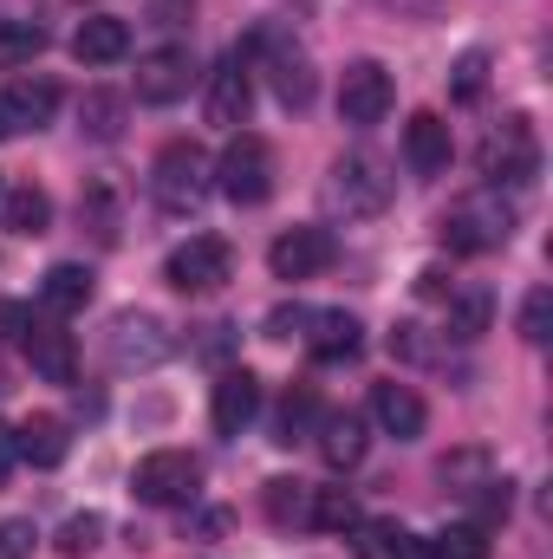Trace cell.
Returning <instances> with one entry per match:
<instances>
[{
    "label": "cell",
    "mask_w": 553,
    "mask_h": 559,
    "mask_svg": "<svg viewBox=\"0 0 553 559\" xmlns=\"http://www.w3.org/2000/svg\"><path fill=\"white\" fill-rule=\"evenodd\" d=\"M209 189H215V163H209L202 143L176 138V143L156 150V163H150V195H156L163 215H196V209L209 202Z\"/></svg>",
    "instance_id": "cell-1"
},
{
    "label": "cell",
    "mask_w": 553,
    "mask_h": 559,
    "mask_svg": "<svg viewBox=\"0 0 553 559\" xmlns=\"http://www.w3.org/2000/svg\"><path fill=\"white\" fill-rule=\"evenodd\" d=\"M508 235H515V209L502 202V189H475V195L449 202V215H443L449 254H495V248H508Z\"/></svg>",
    "instance_id": "cell-2"
},
{
    "label": "cell",
    "mask_w": 553,
    "mask_h": 559,
    "mask_svg": "<svg viewBox=\"0 0 553 559\" xmlns=\"http://www.w3.org/2000/svg\"><path fill=\"white\" fill-rule=\"evenodd\" d=\"M215 189H222L235 209H261V202L274 195V150H268V138L235 131L228 150L215 156Z\"/></svg>",
    "instance_id": "cell-3"
},
{
    "label": "cell",
    "mask_w": 553,
    "mask_h": 559,
    "mask_svg": "<svg viewBox=\"0 0 553 559\" xmlns=\"http://www.w3.org/2000/svg\"><path fill=\"white\" fill-rule=\"evenodd\" d=\"M196 481H202V462L189 449H150L131 468V495L143 508H183V501H196Z\"/></svg>",
    "instance_id": "cell-4"
},
{
    "label": "cell",
    "mask_w": 553,
    "mask_h": 559,
    "mask_svg": "<svg viewBox=\"0 0 553 559\" xmlns=\"http://www.w3.org/2000/svg\"><path fill=\"white\" fill-rule=\"evenodd\" d=\"M169 352H176V338H169V325H163L156 312H118L111 332H105L111 371H156Z\"/></svg>",
    "instance_id": "cell-5"
},
{
    "label": "cell",
    "mask_w": 553,
    "mask_h": 559,
    "mask_svg": "<svg viewBox=\"0 0 553 559\" xmlns=\"http://www.w3.org/2000/svg\"><path fill=\"white\" fill-rule=\"evenodd\" d=\"M163 280H169L176 293L202 299V293H215V286H228V280H235V254H228V241H222V235H189V241L163 261Z\"/></svg>",
    "instance_id": "cell-6"
},
{
    "label": "cell",
    "mask_w": 553,
    "mask_h": 559,
    "mask_svg": "<svg viewBox=\"0 0 553 559\" xmlns=\"http://www.w3.org/2000/svg\"><path fill=\"white\" fill-rule=\"evenodd\" d=\"M475 163H482V176L502 189V182H534V169H541V143H534V124L528 118H502L482 150H475Z\"/></svg>",
    "instance_id": "cell-7"
},
{
    "label": "cell",
    "mask_w": 553,
    "mask_h": 559,
    "mask_svg": "<svg viewBox=\"0 0 553 559\" xmlns=\"http://www.w3.org/2000/svg\"><path fill=\"white\" fill-rule=\"evenodd\" d=\"M391 105H398L391 72H385L378 59H352V66H345V79H339V118H345L352 131H372V124H385V118H391Z\"/></svg>",
    "instance_id": "cell-8"
},
{
    "label": "cell",
    "mask_w": 553,
    "mask_h": 559,
    "mask_svg": "<svg viewBox=\"0 0 553 559\" xmlns=\"http://www.w3.org/2000/svg\"><path fill=\"white\" fill-rule=\"evenodd\" d=\"M332 202H339L345 215H385V209H391V176H385V163L365 156V150L339 156V163H332Z\"/></svg>",
    "instance_id": "cell-9"
},
{
    "label": "cell",
    "mask_w": 553,
    "mask_h": 559,
    "mask_svg": "<svg viewBox=\"0 0 553 559\" xmlns=\"http://www.w3.org/2000/svg\"><path fill=\"white\" fill-rule=\"evenodd\" d=\"M248 105H255V72H248L242 52H228V59L209 72V98H202V111H209V124L242 131V124H248Z\"/></svg>",
    "instance_id": "cell-10"
},
{
    "label": "cell",
    "mask_w": 553,
    "mask_h": 559,
    "mask_svg": "<svg viewBox=\"0 0 553 559\" xmlns=\"http://www.w3.org/2000/svg\"><path fill=\"white\" fill-rule=\"evenodd\" d=\"M332 261H339V241H332L326 228H286L274 248H268L274 280H319Z\"/></svg>",
    "instance_id": "cell-11"
},
{
    "label": "cell",
    "mask_w": 553,
    "mask_h": 559,
    "mask_svg": "<svg viewBox=\"0 0 553 559\" xmlns=\"http://www.w3.org/2000/svg\"><path fill=\"white\" fill-rule=\"evenodd\" d=\"M235 52H268V85H274V98L286 111H306V105H313V66H306V52L280 46L274 33H255V39L235 46Z\"/></svg>",
    "instance_id": "cell-12"
},
{
    "label": "cell",
    "mask_w": 553,
    "mask_h": 559,
    "mask_svg": "<svg viewBox=\"0 0 553 559\" xmlns=\"http://www.w3.org/2000/svg\"><path fill=\"white\" fill-rule=\"evenodd\" d=\"M52 111H59V85L52 79H13L0 92V138L39 131V124H52Z\"/></svg>",
    "instance_id": "cell-13"
},
{
    "label": "cell",
    "mask_w": 553,
    "mask_h": 559,
    "mask_svg": "<svg viewBox=\"0 0 553 559\" xmlns=\"http://www.w3.org/2000/svg\"><path fill=\"white\" fill-rule=\"evenodd\" d=\"M189 79H196L189 46H163V52L138 59V98L143 105H176V98L189 92Z\"/></svg>",
    "instance_id": "cell-14"
},
{
    "label": "cell",
    "mask_w": 553,
    "mask_h": 559,
    "mask_svg": "<svg viewBox=\"0 0 553 559\" xmlns=\"http://www.w3.org/2000/svg\"><path fill=\"white\" fill-rule=\"evenodd\" d=\"M209 417H215V436H242L261 417V378L255 371H222L215 397H209Z\"/></svg>",
    "instance_id": "cell-15"
},
{
    "label": "cell",
    "mask_w": 553,
    "mask_h": 559,
    "mask_svg": "<svg viewBox=\"0 0 553 559\" xmlns=\"http://www.w3.org/2000/svg\"><path fill=\"white\" fill-rule=\"evenodd\" d=\"M20 345H26V358H33V371H39L46 384H72V378H79V352H72V332H59V325H46V319H26Z\"/></svg>",
    "instance_id": "cell-16"
},
{
    "label": "cell",
    "mask_w": 553,
    "mask_h": 559,
    "mask_svg": "<svg viewBox=\"0 0 553 559\" xmlns=\"http://www.w3.org/2000/svg\"><path fill=\"white\" fill-rule=\"evenodd\" d=\"M372 423L385 436H398V442H416L430 411H423V397H416L411 384H372Z\"/></svg>",
    "instance_id": "cell-17"
},
{
    "label": "cell",
    "mask_w": 553,
    "mask_h": 559,
    "mask_svg": "<svg viewBox=\"0 0 553 559\" xmlns=\"http://www.w3.org/2000/svg\"><path fill=\"white\" fill-rule=\"evenodd\" d=\"M125 52H131V26H125L118 13L79 20V33H72V59H79V66H118Z\"/></svg>",
    "instance_id": "cell-18"
},
{
    "label": "cell",
    "mask_w": 553,
    "mask_h": 559,
    "mask_svg": "<svg viewBox=\"0 0 553 559\" xmlns=\"http://www.w3.org/2000/svg\"><path fill=\"white\" fill-rule=\"evenodd\" d=\"M449 156H456L449 124H443L436 111H416L411 124H404V163H411L416 176H443V169H449Z\"/></svg>",
    "instance_id": "cell-19"
},
{
    "label": "cell",
    "mask_w": 553,
    "mask_h": 559,
    "mask_svg": "<svg viewBox=\"0 0 553 559\" xmlns=\"http://www.w3.org/2000/svg\"><path fill=\"white\" fill-rule=\"evenodd\" d=\"M306 325H313V332H306V345H313V358H319V365H345V358H358V352H365V325H358L352 312H313Z\"/></svg>",
    "instance_id": "cell-20"
},
{
    "label": "cell",
    "mask_w": 553,
    "mask_h": 559,
    "mask_svg": "<svg viewBox=\"0 0 553 559\" xmlns=\"http://www.w3.org/2000/svg\"><path fill=\"white\" fill-rule=\"evenodd\" d=\"M0 228H7V235H20V241H39V235L52 228V195H46L39 182L7 189V195H0Z\"/></svg>",
    "instance_id": "cell-21"
},
{
    "label": "cell",
    "mask_w": 553,
    "mask_h": 559,
    "mask_svg": "<svg viewBox=\"0 0 553 559\" xmlns=\"http://www.w3.org/2000/svg\"><path fill=\"white\" fill-rule=\"evenodd\" d=\"M319 455H326V468H358L365 462V417H352V411H332V417H319Z\"/></svg>",
    "instance_id": "cell-22"
},
{
    "label": "cell",
    "mask_w": 553,
    "mask_h": 559,
    "mask_svg": "<svg viewBox=\"0 0 553 559\" xmlns=\"http://www.w3.org/2000/svg\"><path fill=\"white\" fill-rule=\"evenodd\" d=\"M13 442H20V462H33V468H59L66 462V449H72V436H66V423L59 417H33L13 429Z\"/></svg>",
    "instance_id": "cell-23"
},
{
    "label": "cell",
    "mask_w": 553,
    "mask_h": 559,
    "mask_svg": "<svg viewBox=\"0 0 553 559\" xmlns=\"http://www.w3.org/2000/svg\"><path fill=\"white\" fill-rule=\"evenodd\" d=\"M489 319H495V299H489V286H462V293H449L443 332L469 345V338H482V332H489Z\"/></svg>",
    "instance_id": "cell-24"
},
{
    "label": "cell",
    "mask_w": 553,
    "mask_h": 559,
    "mask_svg": "<svg viewBox=\"0 0 553 559\" xmlns=\"http://www.w3.org/2000/svg\"><path fill=\"white\" fill-rule=\"evenodd\" d=\"M125 111H131L125 92H85L79 98V131L92 143H118L125 138Z\"/></svg>",
    "instance_id": "cell-25"
},
{
    "label": "cell",
    "mask_w": 553,
    "mask_h": 559,
    "mask_svg": "<svg viewBox=\"0 0 553 559\" xmlns=\"http://www.w3.org/2000/svg\"><path fill=\"white\" fill-rule=\"evenodd\" d=\"M319 417H326V411H319V391H313V384H293L286 404L274 411V442H286V449L306 442V436L319 429Z\"/></svg>",
    "instance_id": "cell-26"
},
{
    "label": "cell",
    "mask_w": 553,
    "mask_h": 559,
    "mask_svg": "<svg viewBox=\"0 0 553 559\" xmlns=\"http://www.w3.org/2000/svg\"><path fill=\"white\" fill-rule=\"evenodd\" d=\"M85 299H92V267H72V261H59L46 274V286H39V306L46 312H79Z\"/></svg>",
    "instance_id": "cell-27"
},
{
    "label": "cell",
    "mask_w": 553,
    "mask_h": 559,
    "mask_svg": "<svg viewBox=\"0 0 553 559\" xmlns=\"http://www.w3.org/2000/svg\"><path fill=\"white\" fill-rule=\"evenodd\" d=\"M46 52V26L39 20H0V72H20Z\"/></svg>",
    "instance_id": "cell-28"
},
{
    "label": "cell",
    "mask_w": 553,
    "mask_h": 559,
    "mask_svg": "<svg viewBox=\"0 0 553 559\" xmlns=\"http://www.w3.org/2000/svg\"><path fill=\"white\" fill-rule=\"evenodd\" d=\"M268 521L274 527H313V488L306 481H268Z\"/></svg>",
    "instance_id": "cell-29"
},
{
    "label": "cell",
    "mask_w": 553,
    "mask_h": 559,
    "mask_svg": "<svg viewBox=\"0 0 553 559\" xmlns=\"http://www.w3.org/2000/svg\"><path fill=\"white\" fill-rule=\"evenodd\" d=\"M352 521H358L352 488H313V527H319V534H345Z\"/></svg>",
    "instance_id": "cell-30"
},
{
    "label": "cell",
    "mask_w": 553,
    "mask_h": 559,
    "mask_svg": "<svg viewBox=\"0 0 553 559\" xmlns=\"http://www.w3.org/2000/svg\"><path fill=\"white\" fill-rule=\"evenodd\" d=\"M456 495H482L489 488V455L482 449H462V455H443V468H436Z\"/></svg>",
    "instance_id": "cell-31"
},
{
    "label": "cell",
    "mask_w": 553,
    "mask_h": 559,
    "mask_svg": "<svg viewBox=\"0 0 553 559\" xmlns=\"http://www.w3.org/2000/svg\"><path fill=\"white\" fill-rule=\"evenodd\" d=\"M79 222H85L98 241H118V202H111V189H105V182H92V189L79 195Z\"/></svg>",
    "instance_id": "cell-32"
},
{
    "label": "cell",
    "mask_w": 553,
    "mask_h": 559,
    "mask_svg": "<svg viewBox=\"0 0 553 559\" xmlns=\"http://www.w3.org/2000/svg\"><path fill=\"white\" fill-rule=\"evenodd\" d=\"M345 534H352V554L358 559H391V547L404 540V527H391V521H352Z\"/></svg>",
    "instance_id": "cell-33"
},
{
    "label": "cell",
    "mask_w": 553,
    "mask_h": 559,
    "mask_svg": "<svg viewBox=\"0 0 553 559\" xmlns=\"http://www.w3.org/2000/svg\"><path fill=\"white\" fill-rule=\"evenodd\" d=\"M482 92H489V52H462L456 72H449V98L456 105H475Z\"/></svg>",
    "instance_id": "cell-34"
},
{
    "label": "cell",
    "mask_w": 553,
    "mask_h": 559,
    "mask_svg": "<svg viewBox=\"0 0 553 559\" xmlns=\"http://www.w3.org/2000/svg\"><path fill=\"white\" fill-rule=\"evenodd\" d=\"M98 540H105V521H98V514H72V521L59 527L52 547H59L66 559H85V554H98Z\"/></svg>",
    "instance_id": "cell-35"
},
{
    "label": "cell",
    "mask_w": 553,
    "mask_h": 559,
    "mask_svg": "<svg viewBox=\"0 0 553 559\" xmlns=\"http://www.w3.org/2000/svg\"><path fill=\"white\" fill-rule=\"evenodd\" d=\"M436 559H489V534L469 521V527H449L443 540H436Z\"/></svg>",
    "instance_id": "cell-36"
},
{
    "label": "cell",
    "mask_w": 553,
    "mask_h": 559,
    "mask_svg": "<svg viewBox=\"0 0 553 559\" xmlns=\"http://www.w3.org/2000/svg\"><path fill=\"white\" fill-rule=\"evenodd\" d=\"M548 319H553V293L534 286V293L521 299V338H528V345H548Z\"/></svg>",
    "instance_id": "cell-37"
},
{
    "label": "cell",
    "mask_w": 553,
    "mask_h": 559,
    "mask_svg": "<svg viewBox=\"0 0 553 559\" xmlns=\"http://www.w3.org/2000/svg\"><path fill=\"white\" fill-rule=\"evenodd\" d=\"M33 547H39L33 521H0V559H33Z\"/></svg>",
    "instance_id": "cell-38"
},
{
    "label": "cell",
    "mask_w": 553,
    "mask_h": 559,
    "mask_svg": "<svg viewBox=\"0 0 553 559\" xmlns=\"http://www.w3.org/2000/svg\"><path fill=\"white\" fill-rule=\"evenodd\" d=\"M150 20L176 33V26H189V20H196V0H156V7H150Z\"/></svg>",
    "instance_id": "cell-39"
},
{
    "label": "cell",
    "mask_w": 553,
    "mask_h": 559,
    "mask_svg": "<svg viewBox=\"0 0 553 559\" xmlns=\"http://www.w3.org/2000/svg\"><path fill=\"white\" fill-rule=\"evenodd\" d=\"M391 352H398V358H430V338H423V325H398V332H391Z\"/></svg>",
    "instance_id": "cell-40"
},
{
    "label": "cell",
    "mask_w": 553,
    "mask_h": 559,
    "mask_svg": "<svg viewBox=\"0 0 553 559\" xmlns=\"http://www.w3.org/2000/svg\"><path fill=\"white\" fill-rule=\"evenodd\" d=\"M306 319H313V312H306V306H280L274 319H268V338H293V332H299V325H306Z\"/></svg>",
    "instance_id": "cell-41"
},
{
    "label": "cell",
    "mask_w": 553,
    "mask_h": 559,
    "mask_svg": "<svg viewBox=\"0 0 553 559\" xmlns=\"http://www.w3.org/2000/svg\"><path fill=\"white\" fill-rule=\"evenodd\" d=\"M13 462H20V442H13V429L0 423V488H7V475H13Z\"/></svg>",
    "instance_id": "cell-42"
},
{
    "label": "cell",
    "mask_w": 553,
    "mask_h": 559,
    "mask_svg": "<svg viewBox=\"0 0 553 559\" xmlns=\"http://www.w3.org/2000/svg\"><path fill=\"white\" fill-rule=\"evenodd\" d=\"M391 559H436V547H423V540H411V534H404V540L391 547Z\"/></svg>",
    "instance_id": "cell-43"
},
{
    "label": "cell",
    "mask_w": 553,
    "mask_h": 559,
    "mask_svg": "<svg viewBox=\"0 0 553 559\" xmlns=\"http://www.w3.org/2000/svg\"><path fill=\"white\" fill-rule=\"evenodd\" d=\"M416 293H423V299H436V293H443V274H436V267H430V274H416Z\"/></svg>",
    "instance_id": "cell-44"
},
{
    "label": "cell",
    "mask_w": 553,
    "mask_h": 559,
    "mask_svg": "<svg viewBox=\"0 0 553 559\" xmlns=\"http://www.w3.org/2000/svg\"><path fill=\"white\" fill-rule=\"evenodd\" d=\"M7 391H13V371H7V358H0V397H7Z\"/></svg>",
    "instance_id": "cell-45"
},
{
    "label": "cell",
    "mask_w": 553,
    "mask_h": 559,
    "mask_svg": "<svg viewBox=\"0 0 553 559\" xmlns=\"http://www.w3.org/2000/svg\"><path fill=\"white\" fill-rule=\"evenodd\" d=\"M0 195H7V189H0Z\"/></svg>",
    "instance_id": "cell-46"
}]
</instances>
